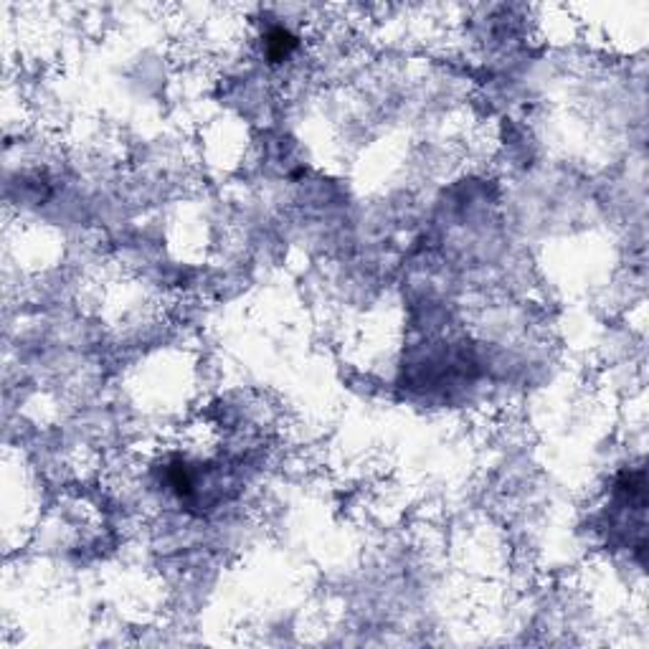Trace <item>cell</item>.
<instances>
[{
    "instance_id": "6da1fadb",
    "label": "cell",
    "mask_w": 649,
    "mask_h": 649,
    "mask_svg": "<svg viewBox=\"0 0 649 649\" xmlns=\"http://www.w3.org/2000/svg\"><path fill=\"white\" fill-rule=\"evenodd\" d=\"M297 36L284 26H272L264 33V56L272 64H281L287 61L297 51Z\"/></svg>"
}]
</instances>
